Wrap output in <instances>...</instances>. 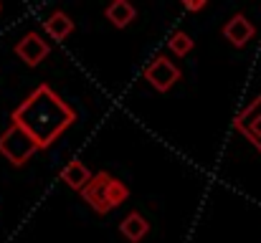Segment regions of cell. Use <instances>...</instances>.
Returning a JSON list of instances; mask_svg holds the SVG:
<instances>
[{"label":"cell","instance_id":"obj_1","mask_svg":"<svg viewBox=\"0 0 261 243\" xmlns=\"http://www.w3.org/2000/svg\"><path fill=\"white\" fill-rule=\"evenodd\" d=\"M74 122L76 112L48 84H38L10 114V124H18L38 150L51 147Z\"/></svg>","mask_w":261,"mask_h":243},{"label":"cell","instance_id":"obj_2","mask_svg":"<svg viewBox=\"0 0 261 243\" xmlns=\"http://www.w3.org/2000/svg\"><path fill=\"white\" fill-rule=\"evenodd\" d=\"M36 152H38L36 142H33L18 124H10V127L0 134V155L10 162L13 167H23Z\"/></svg>","mask_w":261,"mask_h":243},{"label":"cell","instance_id":"obj_3","mask_svg":"<svg viewBox=\"0 0 261 243\" xmlns=\"http://www.w3.org/2000/svg\"><path fill=\"white\" fill-rule=\"evenodd\" d=\"M142 76H145V81H147L158 94H165V91H170L175 84L182 79V71L177 69L175 61H170L165 53H160V56H155V59L145 66Z\"/></svg>","mask_w":261,"mask_h":243},{"label":"cell","instance_id":"obj_4","mask_svg":"<svg viewBox=\"0 0 261 243\" xmlns=\"http://www.w3.org/2000/svg\"><path fill=\"white\" fill-rule=\"evenodd\" d=\"M48 53H51L48 41H43V36L36 33V31L25 33V36L15 43V56H18L25 66H31V69H36Z\"/></svg>","mask_w":261,"mask_h":243},{"label":"cell","instance_id":"obj_5","mask_svg":"<svg viewBox=\"0 0 261 243\" xmlns=\"http://www.w3.org/2000/svg\"><path fill=\"white\" fill-rule=\"evenodd\" d=\"M221 33H223V38H226L233 48H244V46L256 36V25H254L244 13H236V15H231V18L223 23Z\"/></svg>","mask_w":261,"mask_h":243},{"label":"cell","instance_id":"obj_6","mask_svg":"<svg viewBox=\"0 0 261 243\" xmlns=\"http://www.w3.org/2000/svg\"><path fill=\"white\" fill-rule=\"evenodd\" d=\"M107 177H109V172H96V175H91V180H89V185L82 190V198L87 200V205L96 213V215H107L109 213V205H107V195H104V185H107Z\"/></svg>","mask_w":261,"mask_h":243},{"label":"cell","instance_id":"obj_7","mask_svg":"<svg viewBox=\"0 0 261 243\" xmlns=\"http://www.w3.org/2000/svg\"><path fill=\"white\" fill-rule=\"evenodd\" d=\"M59 177H61V182H64L66 187H71V190L82 193V190L89 185V180H91V170H89L84 162L71 160L69 165H64V167H61Z\"/></svg>","mask_w":261,"mask_h":243},{"label":"cell","instance_id":"obj_8","mask_svg":"<svg viewBox=\"0 0 261 243\" xmlns=\"http://www.w3.org/2000/svg\"><path fill=\"white\" fill-rule=\"evenodd\" d=\"M43 33L51 41H66L74 33V20L64 13V10H54L46 20H43Z\"/></svg>","mask_w":261,"mask_h":243},{"label":"cell","instance_id":"obj_9","mask_svg":"<svg viewBox=\"0 0 261 243\" xmlns=\"http://www.w3.org/2000/svg\"><path fill=\"white\" fill-rule=\"evenodd\" d=\"M119 233H122L129 243H140L147 233H150V223H147V218H145L142 213L132 210V213H127V215L122 218V223H119Z\"/></svg>","mask_w":261,"mask_h":243},{"label":"cell","instance_id":"obj_10","mask_svg":"<svg viewBox=\"0 0 261 243\" xmlns=\"http://www.w3.org/2000/svg\"><path fill=\"white\" fill-rule=\"evenodd\" d=\"M104 18L114 25V28H127L135 18H137V8L129 3V0H114L104 8Z\"/></svg>","mask_w":261,"mask_h":243},{"label":"cell","instance_id":"obj_11","mask_svg":"<svg viewBox=\"0 0 261 243\" xmlns=\"http://www.w3.org/2000/svg\"><path fill=\"white\" fill-rule=\"evenodd\" d=\"M104 195H107V205H109V210L112 208H117V205H122L127 198H129V187L122 182V180H117V177H107V185H104Z\"/></svg>","mask_w":261,"mask_h":243},{"label":"cell","instance_id":"obj_12","mask_svg":"<svg viewBox=\"0 0 261 243\" xmlns=\"http://www.w3.org/2000/svg\"><path fill=\"white\" fill-rule=\"evenodd\" d=\"M193 46H195V41H193L185 31H175L173 36L168 38V51H170V53H175L177 59L188 56V53L193 51Z\"/></svg>","mask_w":261,"mask_h":243},{"label":"cell","instance_id":"obj_13","mask_svg":"<svg viewBox=\"0 0 261 243\" xmlns=\"http://www.w3.org/2000/svg\"><path fill=\"white\" fill-rule=\"evenodd\" d=\"M205 5H208V0H182V8L190 13H200Z\"/></svg>","mask_w":261,"mask_h":243},{"label":"cell","instance_id":"obj_14","mask_svg":"<svg viewBox=\"0 0 261 243\" xmlns=\"http://www.w3.org/2000/svg\"><path fill=\"white\" fill-rule=\"evenodd\" d=\"M0 10H3V3H0Z\"/></svg>","mask_w":261,"mask_h":243}]
</instances>
